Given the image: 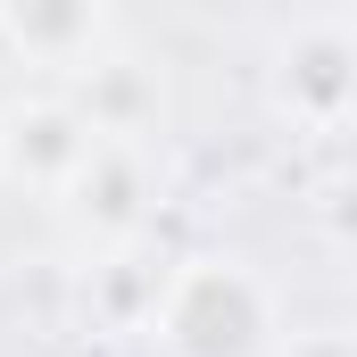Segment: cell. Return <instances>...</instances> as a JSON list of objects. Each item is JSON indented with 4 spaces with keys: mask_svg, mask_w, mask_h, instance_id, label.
I'll list each match as a JSON object with an SVG mask.
<instances>
[{
    "mask_svg": "<svg viewBox=\"0 0 357 357\" xmlns=\"http://www.w3.org/2000/svg\"><path fill=\"white\" fill-rule=\"evenodd\" d=\"M8 33L50 50V67H59V42H100V17H8Z\"/></svg>",
    "mask_w": 357,
    "mask_h": 357,
    "instance_id": "cell-3",
    "label": "cell"
},
{
    "mask_svg": "<svg viewBox=\"0 0 357 357\" xmlns=\"http://www.w3.org/2000/svg\"><path fill=\"white\" fill-rule=\"evenodd\" d=\"M91 158H100V133L84 125V108H67V100H25V108L0 116V167L17 183L75 191Z\"/></svg>",
    "mask_w": 357,
    "mask_h": 357,
    "instance_id": "cell-2",
    "label": "cell"
},
{
    "mask_svg": "<svg viewBox=\"0 0 357 357\" xmlns=\"http://www.w3.org/2000/svg\"><path fill=\"white\" fill-rule=\"evenodd\" d=\"M291 357H357V349H349V341H299Z\"/></svg>",
    "mask_w": 357,
    "mask_h": 357,
    "instance_id": "cell-4",
    "label": "cell"
},
{
    "mask_svg": "<svg viewBox=\"0 0 357 357\" xmlns=\"http://www.w3.org/2000/svg\"><path fill=\"white\" fill-rule=\"evenodd\" d=\"M150 324L167 333L175 357H258L274 341L266 291H258L241 266H225V258L183 266L175 282H167V299L150 307Z\"/></svg>",
    "mask_w": 357,
    "mask_h": 357,
    "instance_id": "cell-1",
    "label": "cell"
}]
</instances>
